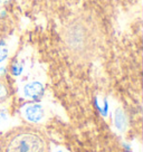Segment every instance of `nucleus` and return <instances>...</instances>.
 <instances>
[{"instance_id":"nucleus-2","label":"nucleus","mask_w":143,"mask_h":152,"mask_svg":"<svg viewBox=\"0 0 143 152\" xmlns=\"http://www.w3.org/2000/svg\"><path fill=\"white\" fill-rule=\"evenodd\" d=\"M26 116L31 122H38L44 116L43 107L40 105H30L26 109Z\"/></svg>"},{"instance_id":"nucleus-6","label":"nucleus","mask_w":143,"mask_h":152,"mask_svg":"<svg viewBox=\"0 0 143 152\" xmlns=\"http://www.w3.org/2000/svg\"><path fill=\"white\" fill-rule=\"evenodd\" d=\"M21 71H23V67H21V65L16 64V65H14V67H12V73H14V75H20Z\"/></svg>"},{"instance_id":"nucleus-4","label":"nucleus","mask_w":143,"mask_h":152,"mask_svg":"<svg viewBox=\"0 0 143 152\" xmlns=\"http://www.w3.org/2000/svg\"><path fill=\"white\" fill-rule=\"evenodd\" d=\"M124 124H125V118H124L122 110H116V112H115V125H116V128L122 130Z\"/></svg>"},{"instance_id":"nucleus-7","label":"nucleus","mask_w":143,"mask_h":152,"mask_svg":"<svg viewBox=\"0 0 143 152\" xmlns=\"http://www.w3.org/2000/svg\"><path fill=\"white\" fill-rule=\"evenodd\" d=\"M5 88H4V87H2V86L0 85V97H1V96H4V95H5Z\"/></svg>"},{"instance_id":"nucleus-8","label":"nucleus","mask_w":143,"mask_h":152,"mask_svg":"<svg viewBox=\"0 0 143 152\" xmlns=\"http://www.w3.org/2000/svg\"><path fill=\"white\" fill-rule=\"evenodd\" d=\"M58 152H63V151H58Z\"/></svg>"},{"instance_id":"nucleus-1","label":"nucleus","mask_w":143,"mask_h":152,"mask_svg":"<svg viewBox=\"0 0 143 152\" xmlns=\"http://www.w3.org/2000/svg\"><path fill=\"white\" fill-rule=\"evenodd\" d=\"M0 152H50V143L42 130L18 126L0 138Z\"/></svg>"},{"instance_id":"nucleus-3","label":"nucleus","mask_w":143,"mask_h":152,"mask_svg":"<svg viewBox=\"0 0 143 152\" xmlns=\"http://www.w3.org/2000/svg\"><path fill=\"white\" fill-rule=\"evenodd\" d=\"M25 95L28 96V97H31V99H35L43 93V85L38 83V82H33V83H29L25 86L24 88Z\"/></svg>"},{"instance_id":"nucleus-5","label":"nucleus","mask_w":143,"mask_h":152,"mask_svg":"<svg viewBox=\"0 0 143 152\" xmlns=\"http://www.w3.org/2000/svg\"><path fill=\"white\" fill-rule=\"evenodd\" d=\"M7 55H8V49L5 46H0V62L6 59Z\"/></svg>"}]
</instances>
